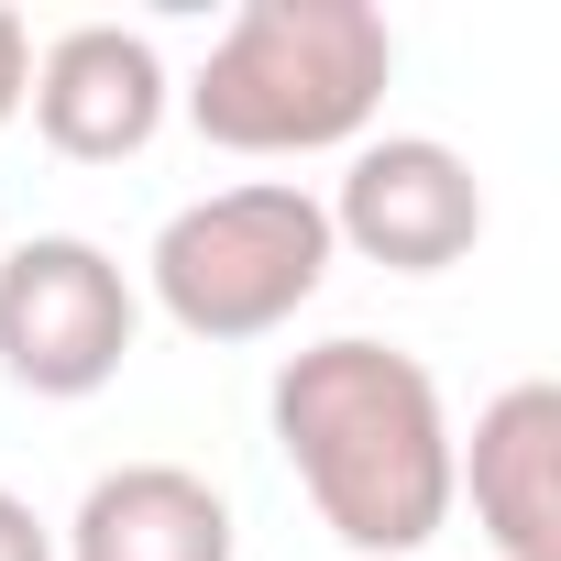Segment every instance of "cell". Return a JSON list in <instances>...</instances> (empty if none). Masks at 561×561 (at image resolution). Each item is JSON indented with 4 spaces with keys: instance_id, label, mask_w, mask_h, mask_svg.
I'll use <instances>...</instances> for the list:
<instances>
[{
    "instance_id": "4",
    "label": "cell",
    "mask_w": 561,
    "mask_h": 561,
    "mask_svg": "<svg viewBox=\"0 0 561 561\" xmlns=\"http://www.w3.org/2000/svg\"><path fill=\"white\" fill-rule=\"evenodd\" d=\"M144 298L89 231H34L0 253V375L23 397H100L133 364Z\"/></svg>"
},
{
    "instance_id": "2",
    "label": "cell",
    "mask_w": 561,
    "mask_h": 561,
    "mask_svg": "<svg viewBox=\"0 0 561 561\" xmlns=\"http://www.w3.org/2000/svg\"><path fill=\"white\" fill-rule=\"evenodd\" d=\"M386 78H397V34L375 0H242L187 89V122L220 154H331L364 144Z\"/></svg>"
},
{
    "instance_id": "10",
    "label": "cell",
    "mask_w": 561,
    "mask_h": 561,
    "mask_svg": "<svg viewBox=\"0 0 561 561\" xmlns=\"http://www.w3.org/2000/svg\"><path fill=\"white\" fill-rule=\"evenodd\" d=\"M23 89H34V34H23V12H0V122L23 111Z\"/></svg>"
},
{
    "instance_id": "5",
    "label": "cell",
    "mask_w": 561,
    "mask_h": 561,
    "mask_svg": "<svg viewBox=\"0 0 561 561\" xmlns=\"http://www.w3.org/2000/svg\"><path fill=\"white\" fill-rule=\"evenodd\" d=\"M320 209H331V242H353V253L386 264V275H451V264L484 242V187H473V165H462L440 133L353 144L342 198H320Z\"/></svg>"
},
{
    "instance_id": "1",
    "label": "cell",
    "mask_w": 561,
    "mask_h": 561,
    "mask_svg": "<svg viewBox=\"0 0 561 561\" xmlns=\"http://www.w3.org/2000/svg\"><path fill=\"white\" fill-rule=\"evenodd\" d=\"M275 451L309 484L320 528L364 561H408L451 528V408L440 375L397 342H309L275 364Z\"/></svg>"
},
{
    "instance_id": "9",
    "label": "cell",
    "mask_w": 561,
    "mask_h": 561,
    "mask_svg": "<svg viewBox=\"0 0 561 561\" xmlns=\"http://www.w3.org/2000/svg\"><path fill=\"white\" fill-rule=\"evenodd\" d=\"M0 561H56V528H45L12 484H0Z\"/></svg>"
},
{
    "instance_id": "8",
    "label": "cell",
    "mask_w": 561,
    "mask_h": 561,
    "mask_svg": "<svg viewBox=\"0 0 561 561\" xmlns=\"http://www.w3.org/2000/svg\"><path fill=\"white\" fill-rule=\"evenodd\" d=\"M67 561H231V506L187 462H122L78 495Z\"/></svg>"
},
{
    "instance_id": "3",
    "label": "cell",
    "mask_w": 561,
    "mask_h": 561,
    "mask_svg": "<svg viewBox=\"0 0 561 561\" xmlns=\"http://www.w3.org/2000/svg\"><path fill=\"white\" fill-rule=\"evenodd\" d=\"M331 253H342L331 209L298 176H242V187L187 198L154 231L144 275H154V309L187 342H264L331 287Z\"/></svg>"
},
{
    "instance_id": "7",
    "label": "cell",
    "mask_w": 561,
    "mask_h": 561,
    "mask_svg": "<svg viewBox=\"0 0 561 561\" xmlns=\"http://www.w3.org/2000/svg\"><path fill=\"white\" fill-rule=\"evenodd\" d=\"M451 495H473L495 561H561V386H506L473 419V451H451Z\"/></svg>"
},
{
    "instance_id": "6",
    "label": "cell",
    "mask_w": 561,
    "mask_h": 561,
    "mask_svg": "<svg viewBox=\"0 0 561 561\" xmlns=\"http://www.w3.org/2000/svg\"><path fill=\"white\" fill-rule=\"evenodd\" d=\"M165 56L144 45V34H122V23H67L45 56H34V89H23V111H34V133L67 154V165H122V154H144L154 133H165Z\"/></svg>"
}]
</instances>
